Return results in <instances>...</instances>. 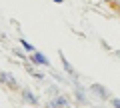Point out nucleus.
<instances>
[{"label":"nucleus","mask_w":120,"mask_h":108,"mask_svg":"<svg viewBox=\"0 0 120 108\" xmlns=\"http://www.w3.org/2000/svg\"><path fill=\"white\" fill-rule=\"evenodd\" d=\"M90 92H94L98 98H102V100H110L112 96H110V92H108V88L106 86H102V84H92L90 86Z\"/></svg>","instance_id":"f257e3e1"},{"label":"nucleus","mask_w":120,"mask_h":108,"mask_svg":"<svg viewBox=\"0 0 120 108\" xmlns=\"http://www.w3.org/2000/svg\"><path fill=\"white\" fill-rule=\"evenodd\" d=\"M46 108H68V100H66V96L56 94V98L50 100V102L46 104Z\"/></svg>","instance_id":"f03ea898"},{"label":"nucleus","mask_w":120,"mask_h":108,"mask_svg":"<svg viewBox=\"0 0 120 108\" xmlns=\"http://www.w3.org/2000/svg\"><path fill=\"white\" fill-rule=\"evenodd\" d=\"M30 60H32V64H40V66H50V60H48L46 56H44L42 52H32L30 54Z\"/></svg>","instance_id":"7ed1b4c3"},{"label":"nucleus","mask_w":120,"mask_h":108,"mask_svg":"<svg viewBox=\"0 0 120 108\" xmlns=\"http://www.w3.org/2000/svg\"><path fill=\"white\" fill-rule=\"evenodd\" d=\"M60 58H62V68L66 70V74H68V76H72L74 80H76V70H74V66L64 58V54H62V52H60Z\"/></svg>","instance_id":"20e7f679"},{"label":"nucleus","mask_w":120,"mask_h":108,"mask_svg":"<svg viewBox=\"0 0 120 108\" xmlns=\"http://www.w3.org/2000/svg\"><path fill=\"white\" fill-rule=\"evenodd\" d=\"M22 98H24L28 104H32V106H36V104H38V98H36V94H34L32 90H28V88H24V90H22Z\"/></svg>","instance_id":"39448f33"},{"label":"nucleus","mask_w":120,"mask_h":108,"mask_svg":"<svg viewBox=\"0 0 120 108\" xmlns=\"http://www.w3.org/2000/svg\"><path fill=\"white\" fill-rule=\"evenodd\" d=\"M18 44H20V46H22V50L30 52V54H32V52H36V48L32 46V44H30V42H26L24 38H18Z\"/></svg>","instance_id":"423d86ee"},{"label":"nucleus","mask_w":120,"mask_h":108,"mask_svg":"<svg viewBox=\"0 0 120 108\" xmlns=\"http://www.w3.org/2000/svg\"><path fill=\"white\" fill-rule=\"evenodd\" d=\"M76 98L80 100V102H86V94H84V90H82V86H76Z\"/></svg>","instance_id":"0eeeda50"},{"label":"nucleus","mask_w":120,"mask_h":108,"mask_svg":"<svg viewBox=\"0 0 120 108\" xmlns=\"http://www.w3.org/2000/svg\"><path fill=\"white\" fill-rule=\"evenodd\" d=\"M6 84H8L10 88H18V82H16V78H14L12 74H8V80H6Z\"/></svg>","instance_id":"6e6552de"},{"label":"nucleus","mask_w":120,"mask_h":108,"mask_svg":"<svg viewBox=\"0 0 120 108\" xmlns=\"http://www.w3.org/2000/svg\"><path fill=\"white\" fill-rule=\"evenodd\" d=\"M14 54H16V56L20 58V60H26V54H24L22 50H18V48H14Z\"/></svg>","instance_id":"1a4fd4ad"},{"label":"nucleus","mask_w":120,"mask_h":108,"mask_svg":"<svg viewBox=\"0 0 120 108\" xmlns=\"http://www.w3.org/2000/svg\"><path fill=\"white\" fill-rule=\"evenodd\" d=\"M110 102H112V106H114V108H120V98H114V96H112Z\"/></svg>","instance_id":"9d476101"},{"label":"nucleus","mask_w":120,"mask_h":108,"mask_svg":"<svg viewBox=\"0 0 120 108\" xmlns=\"http://www.w3.org/2000/svg\"><path fill=\"white\" fill-rule=\"evenodd\" d=\"M6 80H8V72H0V82L6 84Z\"/></svg>","instance_id":"9b49d317"},{"label":"nucleus","mask_w":120,"mask_h":108,"mask_svg":"<svg viewBox=\"0 0 120 108\" xmlns=\"http://www.w3.org/2000/svg\"><path fill=\"white\" fill-rule=\"evenodd\" d=\"M32 76H34L36 80H42V78H44V74H40V72H32Z\"/></svg>","instance_id":"f8f14e48"},{"label":"nucleus","mask_w":120,"mask_h":108,"mask_svg":"<svg viewBox=\"0 0 120 108\" xmlns=\"http://www.w3.org/2000/svg\"><path fill=\"white\" fill-rule=\"evenodd\" d=\"M52 2H56V4H62V2H64V0H52Z\"/></svg>","instance_id":"ddd939ff"}]
</instances>
